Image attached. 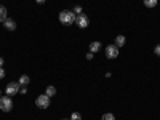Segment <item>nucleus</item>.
Returning <instances> with one entry per match:
<instances>
[{
    "mask_svg": "<svg viewBox=\"0 0 160 120\" xmlns=\"http://www.w3.org/2000/svg\"><path fill=\"white\" fill-rule=\"evenodd\" d=\"M71 120H82V115H80L78 112H72V115H71Z\"/></svg>",
    "mask_w": 160,
    "mask_h": 120,
    "instance_id": "2eb2a0df",
    "label": "nucleus"
},
{
    "mask_svg": "<svg viewBox=\"0 0 160 120\" xmlns=\"http://www.w3.org/2000/svg\"><path fill=\"white\" fill-rule=\"evenodd\" d=\"M106 56L109 59H115L118 56V47L117 45H108L106 47Z\"/></svg>",
    "mask_w": 160,
    "mask_h": 120,
    "instance_id": "423d86ee",
    "label": "nucleus"
},
{
    "mask_svg": "<svg viewBox=\"0 0 160 120\" xmlns=\"http://www.w3.org/2000/svg\"><path fill=\"white\" fill-rule=\"evenodd\" d=\"M19 93H22V95H26V93H28V88H26V87H21V88H19Z\"/></svg>",
    "mask_w": 160,
    "mask_h": 120,
    "instance_id": "a211bd4d",
    "label": "nucleus"
},
{
    "mask_svg": "<svg viewBox=\"0 0 160 120\" xmlns=\"http://www.w3.org/2000/svg\"><path fill=\"white\" fill-rule=\"evenodd\" d=\"M45 95L50 96V98H51V96H55V95H56V88L53 87V85H48V87H47V91H45Z\"/></svg>",
    "mask_w": 160,
    "mask_h": 120,
    "instance_id": "9b49d317",
    "label": "nucleus"
},
{
    "mask_svg": "<svg viewBox=\"0 0 160 120\" xmlns=\"http://www.w3.org/2000/svg\"><path fill=\"white\" fill-rule=\"evenodd\" d=\"M35 2H37V3H45L47 0H35Z\"/></svg>",
    "mask_w": 160,
    "mask_h": 120,
    "instance_id": "4be33fe9",
    "label": "nucleus"
},
{
    "mask_svg": "<svg viewBox=\"0 0 160 120\" xmlns=\"http://www.w3.org/2000/svg\"><path fill=\"white\" fill-rule=\"evenodd\" d=\"M7 18H8V16H7V8H5L3 5H0V22H3Z\"/></svg>",
    "mask_w": 160,
    "mask_h": 120,
    "instance_id": "f8f14e48",
    "label": "nucleus"
},
{
    "mask_svg": "<svg viewBox=\"0 0 160 120\" xmlns=\"http://www.w3.org/2000/svg\"><path fill=\"white\" fill-rule=\"evenodd\" d=\"M74 13H75L77 16H78V15H82V7H75V8H74Z\"/></svg>",
    "mask_w": 160,
    "mask_h": 120,
    "instance_id": "dca6fc26",
    "label": "nucleus"
},
{
    "mask_svg": "<svg viewBox=\"0 0 160 120\" xmlns=\"http://www.w3.org/2000/svg\"><path fill=\"white\" fill-rule=\"evenodd\" d=\"M62 120H68V118H62Z\"/></svg>",
    "mask_w": 160,
    "mask_h": 120,
    "instance_id": "b1692460",
    "label": "nucleus"
},
{
    "mask_svg": "<svg viewBox=\"0 0 160 120\" xmlns=\"http://www.w3.org/2000/svg\"><path fill=\"white\" fill-rule=\"evenodd\" d=\"M3 62H5V61H3V58H0V68H3Z\"/></svg>",
    "mask_w": 160,
    "mask_h": 120,
    "instance_id": "412c9836",
    "label": "nucleus"
},
{
    "mask_svg": "<svg viewBox=\"0 0 160 120\" xmlns=\"http://www.w3.org/2000/svg\"><path fill=\"white\" fill-rule=\"evenodd\" d=\"M0 96H2V91H0Z\"/></svg>",
    "mask_w": 160,
    "mask_h": 120,
    "instance_id": "5701e85b",
    "label": "nucleus"
},
{
    "mask_svg": "<svg viewBox=\"0 0 160 120\" xmlns=\"http://www.w3.org/2000/svg\"><path fill=\"white\" fill-rule=\"evenodd\" d=\"M75 18H77V15L74 11H69V10H64V11L59 13V22L64 24V26L75 24Z\"/></svg>",
    "mask_w": 160,
    "mask_h": 120,
    "instance_id": "f257e3e1",
    "label": "nucleus"
},
{
    "mask_svg": "<svg viewBox=\"0 0 160 120\" xmlns=\"http://www.w3.org/2000/svg\"><path fill=\"white\" fill-rule=\"evenodd\" d=\"M18 83H19L21 87H28V85L31 83L29 75H21V77H19V80H18Z\"/></svg>",
    "mask_w": 160,
    "mask_h": 120,
    "instance_id": "1a4fd4ad",
    "label": "nucleus"
},
{
    "mask_svg": "<svg viewBox=\"0 0 160 120\" xmlns=\"http://www.w3.org/2000/svg\"><path fill=\"white\" fill-rule=\"evenodd\" d=\"M19 88H21V85L18 82H10L5 88V93L8 96H13V95H16V93H19Z\"/></svg>",
    "mask_w": 160,
    "mask_h": 120,
    "instance_id": "39448f33",
    "label": "nucleus"
},
{
    "mask_svg": "<svg viewBox=\"0 0 160 120\" xmlns=\"http://www.w3.org/2000/svg\"><path fill=\"white\" fill-rule=\"evenodd\" d=\"M0 109L3 112H10L13 109V101H11V96L5 95V96H0Z\"/></svg>",
    "mask_w": 160,
    "mask_h": 120,
    "instance_id": "f03ea898",
    "label": "nucleus"
},
{
    "mask_svg": "<svg viewBox=\"0 0 160 120\" xmlns=\"http://www.w3.org/2000/svg\"><path fill=\"white\" fill-rule=\"evenodd\" d=\"M3 77H5V69L0 68V78H3Z\"/></svg>",
    "mask_w": 160,
    "mask_h": 120,
    "instance_id": "6ab92c4d",
    "label": "nucleus"
},
{
    "mask_svg": "<svg viewBox=\"0 0 160 120\" xmlns=\"http://www.w3.org/2000/svg\"><path fill=\"white\" fill-rule=\"evenodd\" d=\"M35 104H37V108H40V109H47L48 106H50V96H47V95H40V96H37Z\"/></svg>",
    "mask_w": 160,
    "mask_h": 120,
    "instance_id": "20e7f679",
    "label": "nucleus"
},
{
    "mask_svg": "<svg viewBox=\"0 0 160 120\" xmlns=\"http://www.w3.org/2000/svg\"><path fill=\"white\" fill-rule=\"evenodd\" d=\"M125 42H127L125 35H117V37H115V43H114V45H117L118 48H122V47L125 45Z\"/></svg>",
    "mask_w": 160,
    "mask_h": 120,
    "instance_id": "6e6552de",
    "label": "nucleus"
},
{
    "mask_svg": "<svg viewBox=\"0 0 160 120\" xmlns=\"http://www.w3.org/2000/svg\"><path fill=\"white\" fill-rule=\"evenodd\" d=\"M101 50V42H91L90 43V51L91 53H98Z\"/></svg>",
    "mask_w": 160,
    "mask_h": 120,
    "instance_id": "9d476101",
    "label": "nucleus"
},
{
    "mask_svg": "<svg viewBox=\"0 0 160 120\" xmlns=\"http://www.w3.org/2000/svg\"><path fill=\"white\" fill-rule=\"evenodd\" d=\"M93 55H95V53H91V51H90L88 55H87V59H93Z\"/></svg>",
    "mask_w": 160,
    "mask_h": 120,
    "instance_id": "aec40b11",
    "label": "nucleus"
},
{
    "mask_svg": "<svg viewBox=\"0 0 160 120\" xmlns=\"http://www.w3.org/2000/svg\"><path fill=\"white\" fill-rule=\"evenodd\" d=\"M157 2H158V0H144V7L154 8V7H157Z\"/></svg>",
    "mask_w": 160,
    "mask_h": 120,
    "instance_id": "ddd939ff",
    "label": "nucleus"
},
{
    "mask_svg": "<svg viewBox=\"0 0 160 120\" xmlns=\"http://www.w3.org/2000/svg\"><path fill=\"white\" fill-rule=\"evenodd\" d=\"M101 120H115V115H114V114H109V112H108V114H104V115L101 117Z\"/></svg>",
    "mask_w": 160,
    "mask_h": 120,
    "instance_id": "4468645a",
    "label": "nucleus"
},
{
    "mask_svg": "<svg viewBox=\"0 0 160 120\" xmlns=\"http://www.w3.org/2000/svg\"><path fill=\"white\" fill-rule=\"evenodd\" d=\"M3 26H5V29H8V31H15L16 29V22L13 21L11 18H7L3 21Z\"/></svg>",
    "mask_w": 160,
    "mask_h": 120,
    "instance_id": "0eeeda50",
    "label": "nucleus"
},
{
    "mask_svg": "<svg viewBox=\"0 0 160 120\" xmlns=\"http://www.w3.org/2000/svg\"><path fill=\"white\" fill-rule=\"evenodd\" d=\"M75 24H77V28H80V29H87L88 28V24H90V19H88V16L87 15H78L77 18H75Z\"/></svg>",
    "mask_w": 160,
    "mask_h": 120,
    "instance_id": "7ed1b4c3",
    "label": "nucleus"
},
{
    "mask_svg": "<svg viewBox=\"0 0 160 120\" xmlns=\"http://www.w3.org/2000/svg\"><path fill=\"white\" fill-rule=\"evenodd\" d=\"M154 53H155L157 56H160V43H158V45H155V48H154Z\"/></svg>",
    "mask_w": 160,
    "mask_h": 120,
    "instance_id": "f3484780",
    "label": "nucleus"
}]
</instances>
